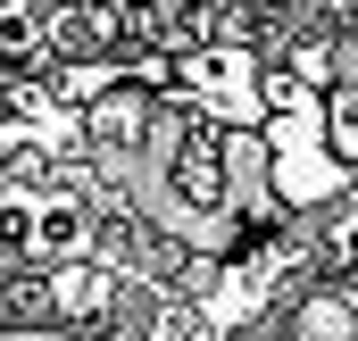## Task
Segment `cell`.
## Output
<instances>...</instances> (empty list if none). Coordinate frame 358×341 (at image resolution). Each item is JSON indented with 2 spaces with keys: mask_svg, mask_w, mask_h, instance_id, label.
I'll return each instance as SVG.
<instances>
[{
  "mask_svg": "<svg viewBox=\"0 0 358 341\" xmlns=\"http://www.w3.org/2000/svg\"><path fill=\"white\" fill-rule=\"evenodd\" d=\"M42 50H50V17H42L34 0H0V59L25 67V59H42Z\"/></svg>",
  "mask_w": 358,
  "mask_h": 341,
  "instance_id": "cell-4",
  "label": "cell"
},
{
  "mask_svg": "<svg viewBox=\"0 0 358 341\" xmlns=\"http://www.w3.org/2000/svg\"><path fill=\"white\" fill-rule=\"evenodd\" d=\"M84 242H92L84 200H67V191H0V250L34 258V266H67V258H84Z\"/></svg>",
  "mask_w": 358,
  "mask_h": 341,
  "instance_id": "cell-1",
  "label": "cell"
},
{
  "mask_svg": "<svg viewBox=\"0 0 358 341\" xmlns=\"http://www.w3.org/2000/svg\"><path fill=\"white\" fill-rule=\"evenodd\" d=\"M183 92H192L217 125H250V117H259V67H250L242 42L192 50V59H183Z\"/></svg>",
  "mask_w": 358,
  "mask_h": 341,
  "instance_id": "cell-2",
  "label": "cell"
},
{
  "mask_svg": "<svg viewBox=\"0 0 358 341\" xmlns=\"http://www.w3.org/2000/svg\"><path fill=\"white\" fill-rule=\"evenodd\" d=\"M84 133L100 150H134V142L150 133V100H142V92H100L84 108Z\"/></svg>",
  "mask_w": 358,
  "mask_h": 341,
  "instance_id": "cell-3",
  "label": "cell"
}]
</instances>
